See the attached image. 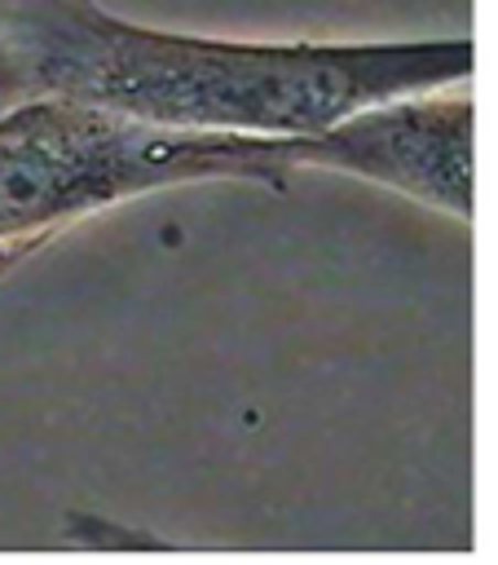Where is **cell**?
<instances>
[{
  "mask_svg": "<svg viewBox=\"0 0 498 565\" xmlns=\"http://www.w3.org/2000/svg\"><path fill=\"white\" fill-rule=\"evenodd\" d=\"M467 71L472 40L242 44L150 31L97 0H0V102L57 93L159 119L317 128L370 97Z\"/></svg>",
  "mask_w": 498,
  "mask_h": 565,
  "instance_id": "cell-1",
  "label": "cell"
}]
</instances>
